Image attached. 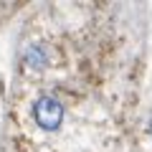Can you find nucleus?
Returning a JSON list of instances; mask_svg holds the SVG:
<instances>
[{
	"instance_id": "obj_3",
	"label": "nucleus",
	"mask_w": 152,
	"mask_h": 152,
	"mask_svg": "<svg viewBox=\"0 0 152 152\" xmlns=\"http://www.w3.org/2000/svg\"><path fill=\"white\" fill-rule=\"evenodd\" d=\"M147 132H150V137H152V119H150V127H147Z\"/></svg>"
},
{
	"instance_id": "obj_1",
	"label": "nucleus",
	"mask_w": 152,
	"mask_h": 152,
	"mask_svg": "<svg viewBox=\"0 0 152 152\" xmlns=\"http://www.w3.org/2000/svg\"><path fill=\"white\" fill-rule=\"evenodd\" d=\"M33 119L43 132H58L64 124V104L51 94H41L33 104Z\"/></svg>"
},
{
	"instance_id": "obj_2",
	"label": "nucleus",
	"mask_w": 152,
	"mask_h": 152,
	"mask_svg": "<svg viewBox=\"0 0 152 152\" xmlns=\"http://www.w3.org/2000/svg\"><path fill=\"white\" fill-rule=\"evenodd\" d=\"M26 64L31 66L33 71H43L46 66H48V51H46V46H41V43H33V46H28L26 48Z\"/></svg>"
}]
</instances>
